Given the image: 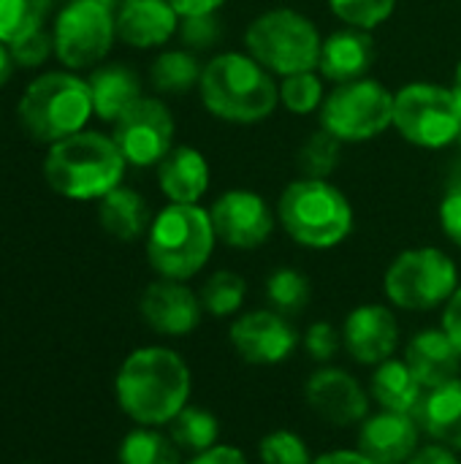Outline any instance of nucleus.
Instances as JSON below:
<instances>
[{"label": "nucleus", "instance_id": "423d86ee", "mask_svg": "<svg viewBox=\"0 0 461 464\" xmlns=\"http://www.w3.org/2000/svg\"><path fill=\"white\" fill-rule=\"evenodd\" d=\"M245 46L269 73L285 79L291 73L318 71L323 38L302 11L269 8L247 24Z\"/></svg>", "mask_w": 461, "mask_h": 464}, {"label": "nucleus", "instance_id": "ea45409f", "mask_svg": "<svg viewBox=\"0 0 461 464\" xmlns=\"http://www.w3.org/2000/svg\"><path fill=\"white\" fill-rule=\"evenodd\" d=\"M440 226L446 237L461 247V179L448 188V193L440 201Z\"/></svg>", "mask_w": 461, "mask_h": 464}, {"label": "nucleus", "instance_id": "f8f14e48", "mask_svg": "<svg viewBox=\"0 0 461 464\" xmlns=\"http://www.w3.org/2000/svg\"><path fill=\"white\" fill-rule=\"evenodd\" d=\"M111 139L128 163L155 166L174 147V117L163 101L144 95L114 122Z\"/></svg>", "mask_w": 461, "mask_h": 464}, {"label": "nucleus", "instance_id": "6ab92c4d", "mask_svg": "<svg viewBox=\"0 0 461 464\" xmlns=\"http://www.w3.org/2000/svg\"><path fill=\"white\" fill-rule=\"evenodd\" d=\"M179 19L182 16L168 0H122L114 14L117 35L136 49H152L171 41L179 30Z\"/></svg>", "mask_w": 461, "mask_h": 464}, {"label": "nucleus", "instance_id": "de8ad7c7", "mask_svg": "<svg viewBox=\"0 0 461 464\" xmlns=\"http://www.w3.org/2000/svg\"><path fill=\"white\" fill-rule=\"evenodd\" d=\"M451 90H454V95H456V103H459V111H461V60H459V65H456V73H454V84H451Z\"/></svg>", "mask_w": 461, "mask_h": 464}, {"label": "nucleus", "instance_id": "c85d7f7f", "mask_svg": "<svg viewBox=\"0 0 461 464\" xmlns=\"http://www.w3.org/2000/svg\"><path fill=\"white\" fill-rule=\"evenodd\" d=\"M120 464H182V451L158 427H139L122 438Z\"/></svg>", "mask_w": 461, "mask_h": 464}, {"label": "nucleus", "instance_id": "bb28decb", "mask_svg": "<svg viewBox=\"0 0 461 464\" xmlns=\"http://www.w3.org/2000/svg\"><path fill=\"white\" fill-rule=\"evenodd\" d=\"M204 65L190 49H166L155 57L149 68L152 87L166 95H185L201 82Z\"/></svg>", "mask_w": 461, "mask_h": 464}, {"label": "nucleus", "instance_id": "79ce46f5", "mask_svg": "<svg viewBox=\"0 0 461 464\" xmlns=\"http://www.w3.org/2000/svg\"><path fill=\"white\" fill-rule=\"evenodd\" d=\"M443 329L451 337V343L459 348L461 353V285L456 288V294L448 299L446 313H443Z\"/></svg>", "mask_w": 461, "mask_h": 464}, {"label": "nucleus", "instance_id": "a878e982", "mask_svg": "<svg viewBox=\"0 0 461 464\" xmlns=\"http://www.w3.org/2000/svg\"><path fill=\"white\" fill-rule=\"evenodd\" d=\"M98 220L103 231L120 242H136L141 234L149 231V209L141 193L133 188H114L98 204Z\"/></svg>", "mask_w": 461, "mask_h": 464}, {"label": "nucleus", "instance_id": "f704fd0d", "mask_svg": "<svg viewBox=\"0 0 461 464\" xmlns=\"http://www.w3.org/2000/svg\"><path fill=\"white\" fill-rule=\"evenodd\" d=\"M329 5L348 27L375 30L394 14L397 0H329Z\"/></svg>", "mask_w": 461, "mask_h": 464}, {"label": "nucleus", "instance_id": "0eeeda50", "mask_svg": "<svg viewBox=\"0 0 461 464\" xmlns=\"http://www.w3.org/2000/svg\"><path fill=\"white\" fill-rule=\"evenodd\" d=\"M92 111L90 84L73 73L52 71L27 84L19 101V120L30 139L54 144L79 133Z\"/></svg>", "mask_w": 461, "mask_h": 464}, {"label": "nucleus", "instance_id": "39448f33", "mask_svg": "<svg viewBox=\"0 0 461 464\" xmlns=\"http://www.w3.org/2000/svg\"><path fill=\"white\" fill-rule=\"evenodd\" d=\"M217 234L209 209L198 204H168L147 231L149 266L166 280H190L212 258Z\"/></svg>", "mask_w": 461, "mask_h": 464}, {"label": "nucleus", "instance_id": "412c9836", "mask_svg": "<svg viewBox=\"0 0 461 464\" xmlns=\"http://www.w3.org/2000/svg\"><path fill=\"white\" fill-rule=\"evenodd\" d=\"M372 63H375V41L370 30L345 27L323 38L318 73L334 84H345V82L364 79Z\"/></svg>", "mask_w": 461, "mask_h": 464}, {"label": "nucleus", "instance_id": "72a5a7b5", "mask_svg": "<svg viewBox=\"0 0 461 464\" xmlns=\"http://www.w3.org/2000/svg\"><path fill=\"white\" fill-rule=\"evenodd\" d=\"M340 150L342 141L337 136H331L329 130H315L299 150V169L304 177L312 179H329V174L337 169L340 163Z\"/></svg>", "mask_w": 461, "mask_h": 464}, {"label": "nucleus", "instance_id": "9d476101", "mask_svg": "<svg viewBox=\"0 0 461 464\" xmlns=\"http://www.w3.org/2000/svg\"><path fill=\"white\" fill-rule=\"evenodd\" d=\"M394 125V92L378 79L337 84L321 106V128L342 144L370 141Z\"/></svg>", "mask_w": 461, "mask_h": 464}, {"label": "nucleus", "instance_id": "4be33fe9", "mask_svg": "<svg viewBox=\"0 0 461 464\" xmlns=\"http://www.w3.org/2000/svg\"><path fill=\"white\" fill-rule=\"evenodd\" d=\"M158 185L171 204H198L209 190V163L196 147H171L158 163Z\"/></svg>", "mask_w": 461, "mask_h": 464}, {"label": "nucleus", "instance_id": "2eb2a0df", "mask_svg": "<svg viewBox=\"0 0 461 464\" xmlns=\"http://www.w3.org/2000/svg\"><path fill=\"white\" fill-rule=\"evenodd\" d=\"M304 400L318 419L331 427H353L370 416V394L345 370L323 364L307 378Z\"/></svg>", "mask_w": 461, "mask_h": 464}, {"label": "nucleus", "instance_id": "20e7f679", "mask_svg": "<svg viewBox=\"0 0 461 464\" xmlns=\"http://www.w3.org/2000/svg\"><path fill=\"white\" fill-rule=\"evenodd\" d=\"M277 220L285 234L310 250L342 245L353 231V207L329 179H293L277 201Z\"/></svg>", "mask_w": 461, "mask_h": 464}, {"label": "nucleus", "instance_id": "9b49d317", "mask_svg": "<svg viewBox=\"0 0 461 464\" xmlns=\"http://www.w3.org/2000/svg\"><path fill=\"white\" fill-rule=\"evenodd\" d=\"M117 35L111 0H71L54 24V52L68 68L101 63Z\"/></svg>", "mask_w": 461, "mask_h": 464}, {"label": "nucleus", "instance_id": "393cba45", "mask_svg": "<svg viewBox=\"0 0 461 464\" xmlns=\"http://www.w3.org/2000/svg\"><path fill=\"white\" fill-rule=\"evenodd\" d=\"M416 419L435 443L461 451V378L427 392Z\"/></svg>", "mask_w": 461, "mask_h": 464}, {"label": "nucleus", "instance_id": "aec40b11", "mask_svg": "<svg viewBox=\"0 0 461 464\" xmlns=\"http://www.w3.org/2000/svg\"><path fill=\"white\" fill-rule=\"evenodd\" d=\"M405 362L427 392L461 375V353L446 329H424L413 334L405 348Z\"/></svg>", "mask_w": 461, "mask_h": 464}, {"label": "nucleus", "instance_id": "c9c22d12", "mask_svg": "<svg viewBox=\"0 0 461 464\" xmlns=\"http://www.w3.org/2000/svg\"><path fill=\"white\" fill-rule=\"evenodd\" d=\"M258 457L264 464H312V454L291 430H274L258 443Z\"/></svg>", "mask_w": 461, "mask_h": 464}, {"label": "nucleus", "instance_id": "f257e3e1", "mask_svg": "<svg viewBox=\"0 0 461 464\" xmlns=\"http://www.w3.org/2000/svg\"><path fill=\"white\" fill-rule=\"evenodd\" d=\"M114 394L130 421L139 427H163L190 400V370L171 348H139L122 362Z\"/></svg>", "mask_w": 461, "mask_h": 464}, {"label": "nucleus", "instance_id": "b1692460", "mask_svg": "<svg viewBox=\"0 0 461 464\" xmlns=\"http://www.w3.org/2000/svg\"><path fill=\"white\" fill-rule=\"evenodd\" d=\"M370 394L380 405V411L416 416L427 389L418 383V378L413 375L405 359H389L375 367L370 381Z\"/></svg>", "mask_w": 461, "mask_h": 464}, {"label": "nucleus", "instance_id": "c03bdc74", "mask_svg": "<svg viewBox=\"0 0 461 464\" xmlns=\"http://www.w3.org/2000/svg\"><path fill=\"white\" fill-rule=\"evenodd\" d=\"M179 16H198V14H217L226 0H168Z\"/></svg>", "mask_w": 461, "mask_h": 464}, {"label": "nucleus", "instance_id": "4c0bfd02", "mask_svg": "<svg viewBox=\"0 0 461 464\" xmlns=\"http://www.w3.org/2000/svg\"><path fill=\"white\" fill-rule=\"evenodd\" d=\"M340 348H345L342 345V332H337L331 324H326V321H318V324H312L310 329H307V334H304V351H307V356L312 359V362H318V364H329L337 353H340Z\"/></svg>", "mask_w": 461, "mask_h": 464}, {"label": "nucleus", "instance_id": "f3484780", "mask_svg": "<svg viewBox=\"0 0 461 464\" xmlns=\"http://www.w3.org/2000/svg\"><path fill=\"white\" fill-rule=\"evenodd\" d=\"M144 324L166 337H185L198 329L201 324V299L179 280L160 277L158 283L147 285L139 302Z\"/></svg>", "mask_w": 461, "mask_h": 464}, {"label": "nucleus", "instance_id": "dca6fc26", "mask_svg": "<svg viewBox=\"0 0 461 464\" xmlns=\"http://www.w3.org/2000/svg\"><path fill=\"white\" fill-rule=\"evenodd\" d=\"M342 345L359 362L378 367L389 362L399 345V324L386 304H361L348 313L342 326Z\"/></svg>", "mask_w": 461, "mask_h": 464}, {"label": "nucleus", "instance_id": "5701e85b", "mask_svg": "<svg viewBox=\"0 0 461 464\" xmlns=\"http://www.w3.org/2000/svg\"><path fill=\"white\" fill-rule=\"evenodd\" d=\"M87 84L92 95V111L106 122H117L139 98H144L139 76L122 63L95 68Z\"/></svg>", "mask_w": 461, "mask_h": 464}, {"label": "nucleus", "instance_id": "49530a36", "mask_svg": "<svg viewBox=\"0 0 461 464\" xmlns=\"http://www.w3.org/2000/svg\"><path fill=\"white\" fill-rule=\"evenodd\" d=\"M14 73V54H11V46L0 41V87L11 79Z\"/></svg>", "mask_w": 461, "mask_h": 464}, {"label": "nucleus", "instance_id": "473e14b6", "mask_svg": "<svg viewBox=\"0 0 461 464\" xmlns=\"http://www.w3.org/2000/svg\"><path fill=\"white\" fill-rule=\"evenodd\" d=\"M326 95H323V76L315 71L291 73L280 82V103L291 114H312L321 111Z\"/></svg>", "mask_w": 461, "mask_h": 464}, {"label": "nucleus", "instance_id": "a19ab883", "mask_svg": "<svg viewBox=\"0 0 461 464\" xmlns=\"http://www.w3.org/2000/svg\"><path fill=\"white\" fill-rule=\"evenodd\" d=\"M187 464H250L247 457L234 446H212L201 454H196Z\"/></svg>", "mask_w": 461, "mask_h": 464}, {"label": "nucleus", "instance_id": "6e6552de", "mask_svg": "<svg viewBox=\"0 0 461 464\" xmlns=\"http://www.w3.org/2000/svg\"><path fill=\"white\" fill-rule=\"evenodd\" d=\"M459 288L454 258L437 247H410L399 253L383 277L386 299L399 310L427 313L446 307Z\"/></svg>", "mask_w": 461, "mask_h": 464}, {"label": "nucleus", "instance_id": "cd10ccee", "mask_svg": "<svg viewBox=\"0 0 461 464\" xmlns=\"http://www.w3.org/2000/svg\"><path fill=\"white\" fill-rule=\"evenodd\" d=\"M168 435L171 440L177 443L179 451L185 454H201L212 446H217V438H220V421L204 411V408H193V405H185L171 421H168Z\"/></svg>", "mask_w": 461, "mask_h": 464}, {"label": "nucleus", "instance_id": "7c9ffc66", "mask_svg": "<svg viewBox=\"0 0 461 464\" xmlns=\"http://www.w3.org/2000/svg\"><path fill=\"white\" fill-rule=\"evenodd\" d=\"M52 0H0V41L14 46L41 30Z\"/></svg>", "mask_w": 461, "mask_h": 464}, {"label": "nucleus", "instance_id": "7ed1b4c3", "mask_svg": "<svg viewBox=\"0 0 461 464\" xmlns=\"http://www.w3.org/2000/svg\"><path fill=\"white\" fill-rule=\"evenodd\" d=\"M125 163L128 160L111 136L79 130L52 144L43 174L49 188L71 201H101L106 193L120 188Z\"/></svg>", "mask_w": 461, "mask_h": 464}, {"label": "nucleus", "instance_id": "a211bd4d", "mask_svg": "<svg viewBox=\"0 0 461 464\" xmlns=\"http://www.w3.org/2000/svg\"><path fill=\"white\" fill-rule=\"evenodd\" d=\"M421 424L410 413L380 411L359 430V451L375 464H408L418 451Z\"/></svg>", "mask_w": 461, "mask_h": 464}, {"label": "nucleus", "instance_id": "e433bc0d", "mask_svg": "<svg viewBox=\"0 0 461 464\" xmlns=\"http://www.w3.org/2000/svg\"><path fill=\"white\" fill-rule=\"evenodd\" d=\"M220 35H223V24H220L217 14L182 16V22H179V38L190 52L212 49Z\"/></svg>", "mask_w": 461, "mask_h": 464}, {"label": "nucleus", "instance_id": "ddd939ff", "mask_svg": "<svg viewBox=\"0 0 461 464\" xmlns=\"http://www.w3.org/2000/svg\"><path fill=\"white\" fill-rule=\"evenodd\" d=\"M209 218L223 245L234 250H255L269 242L277 212H272V207L255 190L234 188L215 198Z\"/></svg>", "mask_w": 461, "mask_h": 464}, {"label": "nucleus", "instance_id": "c756f323", "mask_svg": "<svg viewBox=\"0 0 461 464\" xmlns=\"http://www.w3.org/2000/svg\"><path fill=\"white\" fill-rule=\"evenodd\" d=\"M247 296V283L242 275L231 272V269H220L215 272L204 285H201V307L215 315V318H228L236 315L245 304Z\"/></svg>", "mask_w": 461, "mask_h": 464}, {"label": "nucleus", "instance_id": "58836bf2", "mask_svg": "<svg viewBox=\"0 0 461 464\" xmlns=\"http://www.w3.org/2000/svg\"><path fill=\"white\" fill-rule=\"evenodd\" d=\"M52 49H54V38H52L49 33L38 30V33H33L30 38L14 44V46H11V54H14V63H16V65L33 68V65H41V63L49 57Z\"/></svg>", "mask_w": 461, "mask_h": 464}, {"label": "nucleus", "instance_id": "37998d69", "mask_svg": "<svg viewBox=\"0 0 461 464\" xmlns=\"http://www.w3.org/2000/svg\"><path fill=\"white\" fill-rule=\"evenodd\" d=\"M408 464H459V457L454 449L432 443V446H421Z\"/></svg>", "mask_w": 461, "mask_h": 464}, {"label": "nucleus", "instance_id": "4468645a", "mask_svg": "<svg viewBox=\"0 0 461 464\" xmlns=\"http://www.w3.org/2000/svg\"><path fill=\"white\" fill-rule=\"evenodd\" d=\"M228 340L247 364L274 367L296 351L299 332L277 310H253L231 324Z\"/></svg>", "mask_w": 461, "mask_h": 464}, {"label": "nucleus", "instance_id": "a18cd8bd", "mask_svg": "<svg viewBox=\"0 0 461 464\" xmlns=\"http://www.w3.org/2000/svg\"><path fill=\"white\" fill-rule=\"evenodd\" d=\"M312 464H375L372 459H367L359 449L351 451V449H340V451H329V454H321L315 457Z\"/></svg>", "mask_w": 461, "mask_h": 464}, {"label": "nucleus", "instance_id": "f03ea898", "mask_svg": "<svg viewBox=\"0 0 461 464\" xmlns=\"http://www.w3.org/2000/svg\"><path fill=\"white\" fill-rule=\"evenodd\" d=\"M198 95L212 117L253 125L277 109L280 84L274 82V73L247 52H223L204 65Z\"/></svg>", "mask_w": 461, "mask_h": 464}, {"label": "nucleus", "instance_id": "2f4dec72", "mask_svg": "<svg viewBox=\"0 0 461 464\" xmlns=\"http://www.w3.org/2000/svg\"><path fill=\"white\" fill-rule=\"evenodd\" d=\"M310 280L291 266L274 269L266 280V299L272 304V310H277L285 318L299 315L307 304H310Z\"/></svg>", "mask_w": 461, "mask_h": 464}, {"label": "nucleus", "instance_id": "1a4fd4ad", "mask_svg": "<svg viewBox=\"0 0 461 464\" xmlns=\"http://www.w3.org/2000/svg\"><path fill=\"white\" fill-rule=\"evenodd\" d=\"M397 133L424 150H443L461 139V111L451 87L410 82L394 95Z\"/></svg>", "mask_w": 461, "mask_h": 464}]
</instances>
